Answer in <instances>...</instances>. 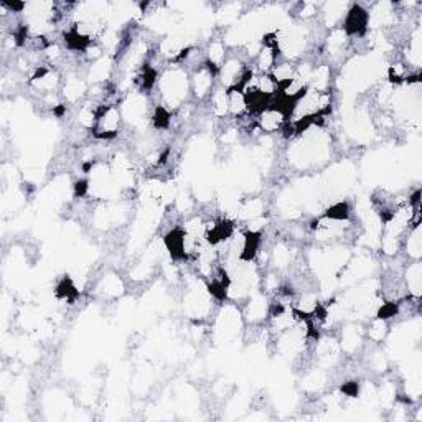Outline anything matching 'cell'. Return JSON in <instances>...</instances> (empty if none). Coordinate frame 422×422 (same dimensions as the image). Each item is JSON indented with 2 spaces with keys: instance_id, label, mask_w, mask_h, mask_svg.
Returning <instances> with one entry per match:
<instances>
[{
  "instance_id": "obj_1",
  "label": "cell",
  "mask_w": 422,
  "mask_h": 422,
  "mask_svg": "<svg viewBox=\"0 0 422 422\" xmlns=\"http://www.w3.org/2000/svg\"><path fill=\"white\" fill-rule=\"evenodd\" d=\"M155 89L159 93V106L167 109L168 112H177L183 104H187L190 96V73L180 65L172 63L165 70L160 71L155 82Z\"/></svg>"
},
{
  "instance_id": "obj_2",
  "label": "cell",
  "mask_w": 422,
  "mask_h": 422,
  "mask_svg": "<svg viewBox=\"0 0 422 422\" xmlns=\"http://www.w3.org/2000/svg\"><path fill=\"white\" fill-rule=\"evenodd\" d=\"M124 129V119L119 109V104H104L99 108L98 121L93 129L96 140H112L121 134Z\"/></svg>"
},
{
  "instance_id": "obj_3",
  "label": "cell",
  "mask_w": 422,
  "mask_h": 422,
  "mask_svg": "<svg viewBox=\"0 0 422 422\" xmlns=\"http://www.w3.org/2000/svg\"><path fill=\"white\" fill-rule=\"evenodd\" d=\"M218 86V71L208 65H203L190 71V91L195 101L205 103Z\"/></svg>"
},
{
  "instance_id": "obj_4",
  "label": "cell",
  "mask_w": 422,
  "mask_h": 422,
  "mask_svg": "<svg viewBox=\"0 0 422 422\" xmlns=\"http://www.w3.org/2000/svg\"><path fill=\"white\" fill-rule=\"evenodd\" d=\"M247 61L241 57V53H229L224 63L218 70V85L224 89L238 88L247 71Z\"/></svg>"
},
{
  "instance_id": "obj_5",
  "label": "cell",
  "mask_w": 422,
  "mask_h": 422,
  "mask_svg": "<svg viewBox=\"0 0 422 422\" xmlns=\"http://www.w3.org/2000/svg\"><path fill=\"white\" fill-rule=\"evenodd\" d=\"M289 119L282 109H279L276 104H269L259 114L254 116V124L261 134L264 136H277L281 134Z\"/></svg>"
},
{
  "instance_id": "obj_6",
  "label": "cell",
  "mask_w": 422,
  "mask_h": 422,
  "mask_svg": "<svg viewBox=\"0 0 422 422\" xmlns=\"http://www.w3.org/2000/svg\"><path fill=\"white\" fill-rule=\"evenodd\" d=\"M402 282L407 291V296L421 299L422 296V264L421 261H409V264L402 269Z\"/></svg>"
},
{
  "instance_id": "obj_7",
  "label": "cell",
  "mask_w": 422,
  "mask_h": 422,
  "mask_svg": "<svg viewBox=\"0 0 422 422\" xmlns=\"http://www.w3.org/2000/svg\"><path fill=\"white\" fill-rule=\"evenodd\" d=\"M96 292L104 299H121L126 292V284L116 272H108L96 284Z\"/></svg>"
},
{
  "instance_id": "obj_8",
  "label": "cell",
  "mask_w": 422,
  "mask_h": 422,
  "mask_svg": "<svg viewBox=\"0 0 422 422\" xmlns=\"http://www.w3.org/2000/svg\"><path fill=\"white\" fill-rule=\"evenodd\" d=\"M391 330H389V320L383 316H373L368 320V325L365 327V338L373 347H381L386 343V338Z\"/></svg>"
},
{
  "instance_id": "obj_9",
  "label": "cell",
  "mask_w": 422,
  "mask_h": 422,
  "mask_svg": "<svg viewBox=\"0 0 422 422\" xmlns=\"http://www.w3.org/2000/svg\"><path fill=\"white\" fill-rule=\"evenodd\" d=\"M406 258L409 261H421L422 256V238H421V221L414 223L407 229V233L402 238V247Z\"/></svg>"
},
{
  "instance_id": "obj_10",
  "label": "cell",
  "mask_w": 422,
  "mask_h": 422,
  "mask_svg": "<svg viewBox=\"0 0 422 422\" xmlns=\"http://www.w3.org/2000/svg\"><path fill=\"white\" fill-rule=\"evenodd\" d=\"M210 106V116L217 121H226L229 119V106H228V89L223 86H217L213 93L206 101Z\"/></svg>"
},
{
  "instance_id": "obj_11",
  "label": "cell",
  "mask_w": 422,
  "mask_h": 422,
  "mask_svg": "<svg viewBox=\"0 0 422 422\" xmlns=\"http://www.w3.org/2000/svg\"><path fill=\"white\" fill-rule=\"evenodd\" d=\"M229 48L226 47L223 38H210L208 43L205 47V58H206V65L210 68H213L214 71L219 70V66L223 65L224 59L228 58Z\"/></svg>"
},
{
  "instance_id": "obj_12",
  "label": "cell",
  "mask_w": 422,
  "mask_h": 422,
  "mask_svg": "<svg viewBox=\"0 0 422 422\" xmlns=\"http://www.w3.org/2000/svg\"><path fill=\"white\" fill-rule=\"evenodd\" d=\"M228 106H229V119L231 121H241L249 114V106H247V99L245 93L238 88L228 89Z\"/></svg>"
},
{
  "instance_id": "obj_13",
  "label": "cell",
  "mask_w": 422,
  "mask_h": 422,
  "mask_svg": "<svg viewBox=\"0 0 422 422\" xmlns=\"http://www.w3.org/2000/svg\"><path fill=\"white\" fill-rule=\"evenodd\" d=\"M274 80L277 81V85L281 86L284 82L291 81L296 76V63L287 61V59H279L277 65L272 68V71L269 73Z\"/></svg>"
}]
</instances>
